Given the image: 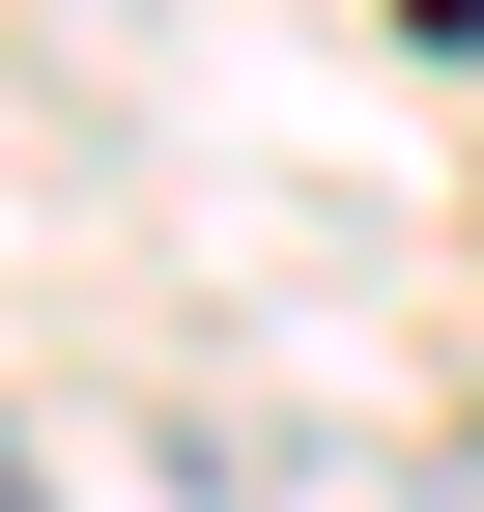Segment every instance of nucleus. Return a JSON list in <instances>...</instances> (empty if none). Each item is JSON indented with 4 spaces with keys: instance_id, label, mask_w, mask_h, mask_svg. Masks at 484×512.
<instances>
[{
    "instance_id": "1",
    "label": "nucleus",
    "mask_w": 484,
    "mask_h": 512,
    "mask_svg": "<svg viewBox=\"0 0 484 512\" xmlns=\"http://www.w3.org/2000/svg\"><path fill=\"white\" fill-rule=\"evenodd\" d=\"M0 512H57V484H29V427H0Z\"/></svg>"
}]
</instances>
